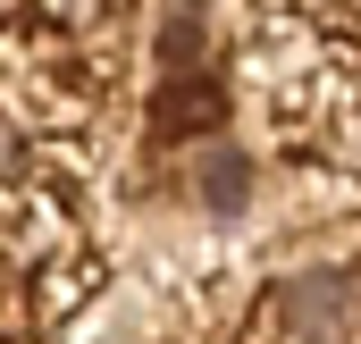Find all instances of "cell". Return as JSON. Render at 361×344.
Here are the masks:
<instances>
[{"instance_id":"obj_1","label":"cell","mask_w":361,"mask_h":344,"mask_svg":"<svg viewBox=\"0 0 361 344\" xmlns=\"http://www.w3.org/2000/svg\"><path fill=\"white\" fill-rule=\"evenodd\" d=\"M261 319L286 344H361V285L353 277H286L261 302Z\"/></svg>"}]
</instances>
